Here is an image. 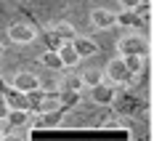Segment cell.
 Here are the masks:
<instances>
[{
  "label": "cell",
  "instance_id": "cell-1",
  "mask_svg": "<svg viewBox=\"0 0 154 141\" xmlns=\"http://www.w3.org/2000/svg\"><path fill=\"white\" fill-rule=\"evenodd\" d=\"M149 53V40L141 32H125L117 40V56H146Z\"/></svg>",
  "mask_w": 154,
  "mask_h": 141
},
{
  "label": "cell",
  "instance_id": "cell-2",
  "mask_svg": "<svg viewBox=\"0 0 154 141\" xmlns=\"http://www.w3.org/2000/svg\"><path fill=\"white\" fill-rule=\"evenodd\" d=\"M104 80H106L109 85H130V83L136 80V75H130L128 67H125V59L117 56V59H112V61L104 67Z\"/></svg>",
  "mask_w": 154,
  "mask_h": 141
},
{
  "label": "cell",
  "instance_id": "cell-3",
  "mask_svg": "<svg viewBox=\"0 0 154 141\" xmlns=\"http://www.w3.org/2000/svg\"><path fill=\"white\" fill-rule=\"evenodd\" d=\"M91 101L101 104V107H112L117 101V85H109L106 80L98 83V85H93L91 88Z\"/></svg>",
  "mask_w": 154,
  "mask_h": 141
},
{
  "label": "cell",
  "instance_id": "cell-4",
  "mask_svg": "<svg viewBox=\"0 0 154 141\" xmlns=\"http://www.w3.org/2000/svg\"><path fill=\"white\" fill-rule=\"evenodd\" d=\"M35 37H37V35H35V27L24 24V21L8 27V40L16 43V45H29V43H35Z\"/></svg>",
  "mask_w": 154,
  "mask_h": 141
},
{
  "label": "cell",
  "instance_id": "cell-5",
  "mask_svg": "<svg viewBox=\"0 0 154 141\" xmlns=\"http://www.w3.org/2000/svg\"><path fill=\"white\" fill-rule=\"evenodd\" d=\"M11 88L19 91V93H32V91H37L43 85H40V77L35 72H16L14 80H11Z\"/></svg>",
  "mask_w": 154,
  "mask_h": 141
},
{
  "label": "cell",
  "instance_id": "cell-6",
  "mask_svg": "<svg viewBox=\"0 0 154 141\" xmlns=\"http://www.w3.org/2000/svg\"><path fill=\"white\" fill-rule=\"evenodd\" d=\"M91 24L96 30H112V27H117V16L112 14L109 8H93L91 11Z\"/></svg>",
  "mask_w": 154,
  "mask_h": 141
},
{
  "label": "cell",
  "instance_id": "cell-7",
  "mask_svg": "<svg viewBox=\"0 0 154 141\" xmlns=\"http://www.w3.org/2000/svg\"><path fill=\"white\" fill-rule=\"evenodd\" d=\"M72 45H75V51H77V56H80V59H91V56H96V53H98V43H96L93 37L75 35Z\"/></svg>",
  "mask_w": 154,
  "mask_h": 141
},
{
  "label": "cell",
  "instance_id": "cell-8",
  "mask_svg": "<svg viewBox=\"0 0 154 141\" xmlns=\"http://www.w3.org/2000/svg\"><path fill=\"white\" fill-rule=\"evenodd\" d=\"M56 53H59V59H61L64 69H72V67H77V64L82 61V59L77 56V51H75V45H72V40H69V43H61V45L56 48Z\"/></svg>",
  "mask_w": 154,
  "mask_h": 141
},
{
  "label": "cell",
  "instance_id": "cell-9",
  "mask_svg": "<svg viewBox=\"0 0 154 141\" xmlns=\"http://www.w3.org/2000/svg\"><path fill=\"white\" fill-rule=\"evenodd\" d=\"M51 35L56 37V40H61V43H69V40H75V24H69V21H56L53 27H51Z\"/></svg>",
  "mask_w": 154,
  "mask_h": 141
},
{
  "label": "cell",
  "instance_id": "cell-10",
  "mask_svg": "<svg viewBox=\"0 0 154 141\" xmlns=\"http://www.w3.org/2000/svg\"><path fill=\"white\" fill-rule=\"evenodd\" d=\"M82 88H85V85H82V77H80V75H66V77L59 80V91H61V93L75 96V93H80Z\"/></svg>",
  "mask_w": 154,
  "mask_h": 141
},
{
  "label": "cell",
  "instance_id": "cell-11",
  "mask_svg": "<svg viewBox=\"0 0 154 141\" xmlns=\"http://www.w3.org/2000/svg\"><path fill=\"white\" fill-rule=\"evenodd\" d=\"M114 16H117V24H120V27H125L128 32H133V30L141 24L138 14H136V11H128V8H122L120 14H114Z\"/></svg>",
  "mask_w": 154,
  "mask_h": 141
},
{
  "label": "cell",
  "instance_id": "cell-12",
  "mask_svg": "<svg viewBox=\"0 0 154 141\" xmlns=\"http://www.w3.org/2000/svg\"><path fill=\"white\" fill-rule=\"evenodd\" d=\"M40 64L48 67V69H53V72H61V69H64V64H61V59H59L56 51H45V53L40 56Z\"/></svg>",
  "mask_w": 154,
  "mask_h": 141
},
{
  "label": "cell",
  "instance_id": "cell-13",
  "mask_svg": "<svg viewBox=\"0 0 154 141\" xmlns=\"http://www.w3.org/2000/svg\"><path fill=\"white\" fill-rule=\"evenodd\" d=\"M122 59H125L128 72H130V75H136V77H138L141 72H143V67H146V56H122Z\"/></svg>",
  "mask_w": 154,
  "mask_h": 141
},
{
  "label": "cell",
  "instance_id": "cell-14",
  "mask_svg": "<svg viewBox=\"0 0 154 141\" xmlns=\"http://www.w3.org/2000/svg\"><path fill=\"white\" fill-rule=\"evenodd\" d=\"M82 85H88V88H93V85H98V83H104V69H85L82 75Z\"/></svg>",
  "mask_w": 154,
  "mask_h": 141
},
{
  "label": "cell",
  "instance_id": "cell-15",
  "mask_svg": "<svg viewBox=\"0 0 154 141\" xmlns=\"http://www.w3.org/2000/svg\"><path fill=\"white\" fill-rule=\"evenodd\" d=\"M27 120H29V112L27 109H8V117H5V123H11L16 128L27 125Z\"/></svg>",
  "mask_w": 154,
  "mask_h": 141
},
{
  "label": "cell",
  "instance_id": "cell-16",
  "mask_svg": "<svg viewBox=\"0 0 154 141\" xmlns=\"http://www.w3.org/2000/svg\"><path fill=\"white\" fill-rule=\"evenodd\" d=\"M5 101H8V107H11V109H27V112H29L27 93H19V91H16L14 96H5Z\"/></svg>",
  "mask_w": 154,
  "mask_h": 141
},
{
  "label": "cell",
  "instance_id": "cell-17",
  "mask_svg": "<svg viewBox=\"0 0 154 141\" xmlns=\"http://www.w3.org/2000/svg\"><path fill=\"white\" fill-rule=\"evenodd\" d=\"M122 3V8H128V11H138L141 5H143V0H120Z\"/></svg>",
  "mask_w": 154,
  "mask_h": 141
},
{
  "label": "cell",
  "instance_id": "cell-18",
  "mask_svg": "<svg viewBox=\"0 0 154 141\" xmlns=\"http://www.w3.org/2000/svg\"><path fill=\"white\" fill-rule=\"evenodd\" d=\"M8 101H5V96H0V123H5V117H8Z\"/></svg>",
  "mask_w": 154,
  "mask_h": 141
},
{
  "label": "cell",
  "instance_id": "cell-19",
  "mask_svg": "<svg viewBox=\"0 0 154 141\" xmlns=\"http://www.w3.org/2000/svg\"><path fill=\"white\" fill-rule=\"evenodd\" d=\"M0 53H3V43H0Z\"/></svg>",
  "mask_w": 154,
  "mask_h": 141
}]
</instances>
